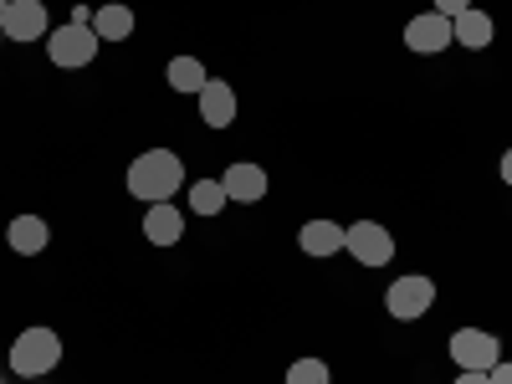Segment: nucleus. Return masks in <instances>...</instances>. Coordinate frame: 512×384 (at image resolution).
I'll return each mask as SVG.
<instances>
[{"label":"nucleus","instance_id":"obj_2","mask_svg":"<svg viewBox=\"0 0 512 384\" xmlns=\"http://www.w3.org/2000/svg\"><path fill=\"white\" fill-rule=\"evenodd\" d=\"M62 364V338L52 328H21L11 344V369L21 379H47Z\"/></svg>","mask_w":512,"mask_h":384},{"label":"nucleus","instance_id":"obj_11","mask_svg":"<svg viewBox=\"0 0 512 384\" xmlns=\"http://www.w3.org/2000/svg\"><path fill=\"white\" fill-rule=\"evenodd\" d=\"M144 236H149L154 246H180V241H185V216L175 210V200L144 210Z\"/></svg>","mask_w":512,"mask_h":384},{"label":"nucleus","instance_id":"obj_4","mask_svg":"<svg viewBox=\"0 0 512 384\" xmlns=\"http://www.w3.org/2000/svg\"><path fill=\"white\" fill-rule=\"evenodd\" d=\"M384 308H390L395 323H415L436 308V277L425 272H410V277H395L390 292H384Z\"/></svg>","mask_w":512,"mask_h":384},{"label":"nucleus","instance_id":"obj_21","mask_svg":"<svg viewBox=\"0 0 512 384\" xmlns=\"http://www.w3.org/2000/svg\"><path fill=\"white\" fill-rule=\"evenodd\" d=\"M456 384H492V379H487V374H477V369H461V374H456Z\"/></svg>","mask_w":512,"mask_h":384},{"label":"nucleus","instance_id":"obj_24","mask_svg":"<svg viewBox=\"0 0 512 384\" xmlns=\"http://www.w3.org/2000/svg\"><path fill=\"white\" fill-rule=\"evenodd\" d=\"M31 384H47V379H31Z\"/></svg>","mask_w":512,"mask_h":384},{"label":"nucleus","instance_id":"obj_25","mask_svg":"<svg viewBox=\"0 0 512 384\" xmlns=\"http://www.w3.org/2000/svg\"><path fill=\"white\" fill-rule=\"evenodd\" d=\"M0 41H6V31H0Z\"/></svg>","mask_w":512,"mask_h":384},{"label":"nucleus","instance_id":"obj_18","mask_svg":"<svg viewBox=\"0 0 512 384\" xmlns=\"http://www.w3.org/2000/svg\"><path fill=\"white\" fill-rule=\"evenodd\" d=\"M287 384H328V364L323 359H297L287 369Z\"/></svg>","mask_w":512,"mask_h":384},{"label":"nucleus","instance_id":"obj_26","mask_svg":"<svg viewBox=\"0 0 512 384\" xmlns=\"http://www.w3.org/2000/svg\"><path fill=\"white\" fill-rule=\"evenodd\" d=\"M0 384H6V379H0Z\"/></svg>","mask_w":512,"mask_h":384},{"label":"nucleus","instance_id":"obj_16","mask_svg":"<svg viewBox=\"0 0 512 384\" xmlns=\"http://www.w3.org/2000/svg\"><path fill=\"white\" fill-rule=\"evenodd\" d=\"M134 11H128V6H98L93 11V31H98V41H128V36H134Z\"/></svg>","mask_w":512,"mask_h":384},{"label":"nucleus","instance_id":"obj_1","mask_svg":"<svg viewBox=\"0 0 512 384\" xmlns=\"http://www.w3.org/2000/svg\"><path fill=\"white\" fill-rule=\"evenodd\" d=\"M185 190V159L175 149H144L128 164V195L144 205H164Z\"/></svg>","mask_w":512,"mask_h":384},{"label":"nucleus","instance_id":"obj_10","mask_svg":"<svg viewBox=\"0 0 512 384\" xmlns=\"http://www.w3.org/2000/svg\"><path fill=\"white\" fill-rule=\"evenodd\" d=\"M195 103H200L205 128H231L236 123V93H231V82H221V77H210L205 88L195 93Z\"/></svg>","mask_w":512,"mask_h":384},{"label":"nucleus","instance_id":"obj_23","mask_svg":"<svg viewBox=\"0 0 512 384\" xmlns=\"http://www.w3.org/2000/svg\"><path fill=\"white\" fill-rule=\"evenodd\" d=\"M6 6H11V0H0V11H6Z\"/></svg>","mask_w":512,"mask_h":384},{"label":"nucleus","instance_id":"obj_9","mask_svg":"<svg viewBox=\"0 0 512 384\" xmlns=\"http://www.w3.org/2000/svg\"><path fill=\"white\" fill-rule=\"evenodd\" d=\"M221 185H226V195L236 205H256V200H267V169L251 164V159H236L226 175H221Z\"/></svg>","mask_w":512,"mask_h":384},{"label":"nucleus","instance_id":"obj_12","mask_svg":"<svg viewBox=\"0 0 512 384\" xmlns=\"http://www.w3.org/2000/svg\"><path fill=\"white\" fill-rule=\"evenodd\" d=\"M6 241H11L16 256H36V251H47L52 231H47V221H41V216H16V221L6 226Z\"/></svg>","mask_w":512,"mask_h":384},{"label":"nucleus","instance_id":"obj_6","mask_svg":"<svg viewBox=\"0 0 512 384\" xmlns=\"http://www.w3.org/2000/svg\"><path fill=\"white\" fill-rule=\"evenodd\" d=\"M451 359H456V369L487 374L502 359V344H497V333H487V328H456L451 333Z\"/></svg>","mask_w":512,"mask_h":384},{"label":"nucleus","instance_id":"obj_22","mask_svg":"<svg viewBox=\"0 0 512 384\" xmlns=\"http://www.w3.org/2000/svg\"><path fill=\"white\" fill-rule=\"evenodd\" d=\"M497 175H502V185H512V149L502 154V164H497Z\"/></svg>","mask_w":512,"mask_h":384},{"label":"nucleus","instance_id":"obj_19","mask_svg":"<svg viewBox=\"0 0 512 384\" xmlns=\"http://www.w3.org/2000/svg\"><path fill=\"white\" fill-rule=\"evenodd\" d=\"M431 11H441L446 21H456L461 11H472V0H436V6H431Z\"/></svg>","mask_w":512,"mask_h":384},{"label":"nucleus","instance_id":"obj_7","mask_svg":"<svg viewBox=\"0 0 512 384\" xmlns=\"http://www.w3.org/2000/svg\"><path fill=\"white\" fill-rule=\"evenodd\" d=\"M405 47H410L415 57H436V52L456 47V41H451V21H446L441 11L410 16V21H405Z\"/></svg>","mask_w":512,"mask_h":384},{"label":"nucleus","instance_id":"obj_15","mask_svg":"<svg viewBox=\"0 0 512 384\" xmlns=\"http://www.w3.org/2000/svg\"><path fill=\"white\" fill-rule=\"evenodd\" d=\"M164 77H169V88H175V93H190V98L210 82V72H205V62H200V57H169Z\"/></svg>","mask_w":512,"mask_h":384},{"label":"nucleus","instance_id":"obj_17","mask_svg":"<svg viewBox=\"0 0 512 384\" xmlns=\"http://www.w3.org/2000/svg\"><path fill=\"white\" fill-rule=\"evenodd\" d=\"M226 205H231V195H226L221 180H195L190 185V210H195V216H221Z\"/></svg>","mask_w":512,"mask_h":384},{"label":"nucleus","instance_id":"obj_8","mask_svg":"<svg viewBox=\"0 0 512 384\" xmlns=\"http://www.w3.org/2000/svg\"><path fill=\"white\" fill-rule=\"evenodd\" d=\"M0 31L11 41H41L47 36V6H41V0H11V6L0 11Z\"/></svg>","mask_w":512,"mask_h":384},{"label":"nucleus","instance_id":"obj_5","mask_svg":"<svg viewBox=\"0 0 512 384\" xmlns=\"http://www.w3.org/2000/svg\"><path fill=\"white\" fill-rule=\"evenodd\" d=\"M344 251L359 267H390L395 262V236L379 221H354V226H344Z\"/></svg>","mask_w":512,"mask_h":384},{"label":"nucleus","instance_id":"obj_14","mask_svg":"<svg viewBox=\"0 0 512 384\" xmlns=\"http://www.w3.org/2000/svg\"><path fill=\"white\" fill-rule=\"evenodd\" d=\"M297 246H303L308 256H338L344 251V226L338 221H308L303 231H297Z\"/></svg>","mask_w":512,"mask_h":384},{"label":"nucleus","instance_id":"obj_3","mask_svg":"<svg viewBox=\"0 0 512 384\" xmlns=\"http://www.w3.org/2000/svg\"><path fill=\"white\" fill-rule=\"evenodd\" d=\"M98 47H103V41H98V31H93L88 21H67V26L47 31V57H52V67H62V72L93 67Z\"/></svg>","mask_w":512,"mask_h":384},{"label":"nucleus","instance_id":"obj_20","mask_svg":"<svg viewBox=\"0 0 512 384\" xmlns=\"http://www.w3.org/2000/svg\"><path fill=\"white\" fill-rule=\"evenodd\" d=\"M487 379H492V384H512V359H497V364L487 369Z\"/></svg>","mask_w":512,"mask_h":384},{"label":"nucleus","instance_id":"obj_13","mask_svg":"<svg viewBox=\"0 0 512 384\" xmlns=\"http://www.w3.org/2000/svg\"><path fill=\"white\" fill-rule=\"evenodd\" d=\"M492 31H497V26H492V16H487V11H477V6H472V11H461V16L451 21V41H461V47H472V52L492 47Z\"/></svg>","mask_w":512,"mask_h":384}]
</instances>
